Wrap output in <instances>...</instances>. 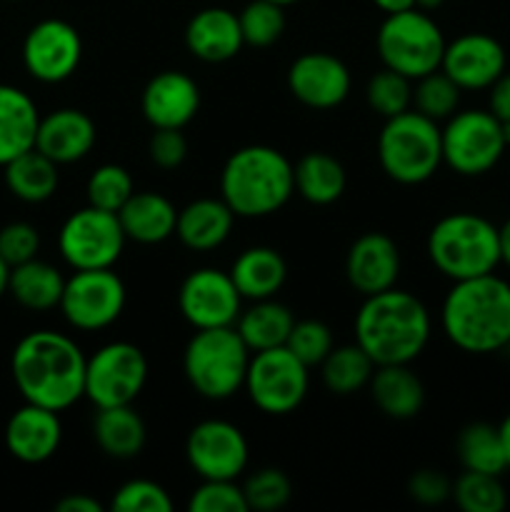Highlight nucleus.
<instances>
[{"label": "nucleus", "instance_id": "nucleus-38", "mask_svg": "<svg viewBox=\"0 0 510 512\" xmlns=\"http://www.w3.org/2000/svg\"><path fill=\"white\" fill-rule=\"evenodd\" d=\"M365 100H368L370 108L378 115H383L385 120L393 118V115L410 110V105H413V80L383 65V70H378V73L368 80Z\"/></svg>", "mask_w": 510, "mask_h": 512}, {"label": "nucleus", "instance_id": "nucleus-36", "mask_svg": "<svg viewBox=\"0 0 510 512\" xmlns=\"http://www.w3.org/2000/svg\"><path fill=\"white\" fill-rule=\"evenodd\" d=\"M453 500L463 512H503L508 493L500 483V475L465 470L453 483Z\"/></svg>", "mask_w": 510, "mask_h": 512}, {"label": "nucleus", "instance_id": "nucleus-53", "mask_svg": "<svg viewBox=\"0 0 510 512\" xmlns=\"http://www.w3.org/2000/svg\"><path fill=\"white\" fill-rule=\"evenodd\" d=\"M8 280H10V265L0 258V298H3V293H8Z\"/></svg>", "mask_w": 510, "mask_h": 512}, {"label": "nucleus", "instance_id": "nucleus-28", "mask_svg": "<svg viewBox=\"0 0 510 512\" xmlns=\"http://www.w3.org/2000/svg\"><path fill=\"white\" fill-rule=\"evenodd\" d=\"M228 273L243 300H265L275 298V293L283 288L288 278V265L275 248L253 245L233 260V268Z\"/></svg>", "mask_w": 510, "mask_h": 512}, {"label": "nucleus", "instance_id": "nucleus-27", "mask_svg": "<svg viewBox=\"0 0 510 512\" xmlns=\"http://www.w3.org/2000/svg\"><path fill=\"white\" fill-rule=\"evenodd\" d=\"M40 113L28 93L15 85H0V165L35 148Z\"/></svg>", "mask_w": 510, "mask_h": 512}, {"label": "nucleus", "instance_id": "nucleus-24", "mask_svg": "<svg viewBox=\"0 0 510 512\" xmlns=\"http://www.w3.org/2000/svg\"><path fill=\"white\" fill-rule=\"evenodd\" d=\"M233 223L235 213L223 198H200L178 210L175 235L185 248L195 250V253H208L228 240Z\"/></svg>", "mask_w": 510, "mask_h": 512}, {"label": "nucleus", "instance_id": "nucleus-14", "mask_svg": "<svg viewBox=\"0 0 510 512\" xmlns=\"http://www.w3.org/2000/svg\"><path fill=\"white\" fill-rule=\"evenodd\" d=\"M185 458L200 480H238L248 468L250 448L238 425L203 420L188 433Z\"/></svg>", "mask_w": 510, "mask_h": 512}, {"label": "nucleus", "instance_id": "nucleus-49", "mask_svg": "<svg viewBox=\"0 0 510 512\" xmlns=\"http://www.w3.org/2000/svg\"><path fill=\"white\" fill-rule=\"evenodd\" d=\"M55 512H103V505L85 493H70L55 503Z\"/></svg>", "mask_w": 510, "mask_h": 512}, {"label": "nucleus", "instance_id": "nucleus-12", "mask_svg": "<svg viewBox=\"0 0 510 512\" xmlns=\"http://www.w3.org/2000/svg\"><path fill=\"white\" fill-rule=\"evenodd\" d=\"M125 240L118 213L85 205L63 223L58 248L73 270H100L118 263Z\"/></svg>", "mask_w": 510, "mask_h": 512}, {"label": "nucleus", "instance_id": "nucleus-6", "mask_svg": "<svg viewBox=\"0 0 510 512\" xmlns=\"http://www.w3.org/2000/svg\"><path fill=\"white\" fill-rule=\"evenodd\" d=\"M250 355L235 325L195 330L183 353L185 380L205 400H228L243 388Z\"/></svg>", "mask_w": 510, "mask_h": 512}, {"label": "nucleus", "instance_id": "nucleus-20", "mask_svg": "<svg viewBox=\"0 0 510 512\" xmlns=\"http://www.w3.org/2000/svg\"><path fill=\"white\" fill-rule=\"evenodd\" d=\"M145 120L155 128L183 130L198 115L200 88L188 73L163 70L148 80L140 98Z\"/></svg>", "mask_w": 510, "mask_h": 512}, {"label": "nucleus", "instance_id": "nucleus-33", "mask_svg": "<svg viewBox=\"0 0 510 512\" xmlns=\"http://www.w3.org/2000/svg\"><path fill=\"white\" fill-rule=\"evenodd\" d=\"M3 168L5 185L23 203H45L58 190V163H53L40 150H28V153L18 155V158H13Z\"/></svg>", "mask_w": 510, "mask_h": 512}, {"label": "nucleus", "instance_id": "nucleus-42", "mask_svg": "<svg viewBox=\"0 0 510 512\" xmlns=\"http://www.w3.org/2000/svg\"><path fill=\"white\" fill-rule=\"evenodd\" d=\"M285 348L295 353V358L303 360L308 368H313V365L323 363L330 350L335 348L333 333L323 320H295Z\"/></svg>", "mask_w": 510, "mask_h": 512}, {"label": "nucleus", "instance_id": "nucleus-19", "mask_svg": "<svg viewBox=\"0 0 510 512\" xmlns=\"http://www.w3.org/2000/svg\"><path fill=\"white\" fill-rule=\"evenodd\" d=\"M400 275V250L385 233H365L345 255V278L363 298L395 288Z\"/></svg>", "mask_w": 510, "mask_h": 512}, {"label": "nucleus", "instance_id": "nucleus-43", "mask_svg": "<svg viewBox=\"0 0 510 512\" xmlns=\"http://www.w3.org/2000/svg\"><path fill=\"white\" fill-rule=\"evenodd\" d=\"M190 512H248L245 493L235 480H203L188 500Z\"/></svg>", "mask_w": 510, "mask_h": 512}, {"label": "nucleus", "instance_id": "nucleus-18", "mask_svg": "<svg viewBox=\"0 0 510 512\" xmlns=\"http://www.w3.org/2000/svg\"><path fill=\"white\" fill-rule=\"evenodd\" d=\"M350 70L330 53H303L288 70V90L313 110L338 108L350 93Z\"/></svg>", "mask_w": 510, "mask_h": 512}, {"label": "nucleus", "instance_id": "nucleus-37", "mask_svg": "<svg viewBox=\"0 0 510 512\" xmlns=\"http://www.w3.org/2000/svg\"><path fill=\"white\" fill-rule=\"evenodd\" d=\"M460 93H463V90L438 68L433 70V73L415 80L413 105L418 113L428 115L430 120L440 123V120H448L450 115L458 113Z\"/></svg>", "mask_w": 510, "mask_h": 512}, {"label": "nucleus", "instance_id": "nucleus-44", "mask_svg": "<svg viewBox=\"0 0 510 512\" xmlns=\"http://www.w3.org/2000/svg\"><path fill=\"white\" fill-rule=\"evenodd\" d=\"M110 508L118 512H168L173 510L168 490L153 480H128L113 495Z\"/></svg>", "mask_w": 510, "mask_h": 512}, {"label": "nucleus", "instance_id": "nucleus-47", "mask_svg": "<svg viewBox=\"0 0 510 512\" xmlns=\"http://www.w3.org/2000/svg\"><path fill=\"white\" fill-rule=\"evenodd\" d=\"M408 495L420 505H443L453 498V483L440 470H415L408 478Z\"/></svg>", "mask_w": 510, "mask_h": 512}, {"label": "nucleus", "instance_id": "nucleus-51", "mask_svg": "<svg viewBox=\"0 0 510 512\" xmlns=\"http://www.w3.org/2000/svg\"><path fill=\"white\" fill-rule=\"evenodd\" d=\"M373 3H375V8L383 10L385 15L400 13V10L415 8V0H373Z\"/></svg>", "mask_w": 510, "mask_h": 512}, {"label": "nucleus", "instance_id": "nucleus-5", "mask_svg": "<svg viewBox=\"0 0 510 512\" xmlns=\"http://www.w3.org/2000/svg\"><path fill=\"white\" fill-rule=\"evenodd\" d=\"M428 258L453 283L495 273L500 265L498 225L475 213H450L428 233Z\"/></svg>", "mask_w": 510, "mask_h": 512}, {"label": "nucleus", "instance_id": "nucleus-11", "mask_svg": "<svg viewBox=\"0 0 510 512\" xmlns=\"http://www.w3.org/2000/svg\"><path fill=\"white\" fill-rule=\"evenodd\" d=\"M148 383V358L125 340L103 345L85 363V398L95 408L133 405Z\"/></svg>", "mask_w": 510, "mask_h": 512}, {"label": "nucleus", "instance_id": "nucleus-4", "mask_svg": "<svg viewBox=\"0 0 510 512\" xmlns=\"http://www.w3.org/2000/svg\"><path fill=\"white\" fill-rule=\"evenodd\" d=\"M293 193V163L270 145H245L235 150L220 173V198L235 218L278 213Z\"/></svg>", "mask_w": 510, "mask_h": 512}, {"label": "nucleus", "instance_id": "nucleus-15", "mask_svg": "<svg viewBox=\"0 0 510 512\" xmlns=\"http://www.w3.org/2000/svg\"><path fill=\"white\" fill-rule=\"evenodd\" d=\"M178 308L195 330L235 325L243 310V295L230 273L220 268H198L180 283Z\"/></svg>", "mask_w": 510, "mask_h": 512}, {"label": "nucleus", "instance_id": "nucleus-9", "mask_svg": "<svg viewBox=\"0 0 510 512\" xmlns=\"http://www.w3.org/2000/svg\"><path fill=\"white\" fill-rule=\"evenodd\" d=\"M443 130V163L465 178L490 173L503 158V123L490 110H460Z\"/></svg>", "mask_w": 510, "mask_h": 512}, {"label": "nucleus", "instance_id": "nucleus-25", "mask_svg": "<svg viewBox=\"0 0 510 512\" xmlns=\"http://www.w3.org/2000/svg\"><path fill=\"white\" fill-rule=\"evenodd\" d=\"M368 390L380 413L390 420L415 418L425 405L423 380L410 365H375Z\"/></svg>", "mask_w": 510, "mask_h": 512}, {"label": "nucleus", "instance_id": "nucleus-26", "mask_svg": "<svg viewBox=\"0 0 510 512\" xmlns=\"http://www.w3.org/2000/svg\"><path fill=\"white\" fill-rule=\"evenodd\" d=\"M118 218L125 238L140 245H158L175 235L178 210L165 195L143 190L130 195L128 203L118 210Z\"/></svg>", "mask_w": 510, "mask_h": 512}, {"label": "nucleus", "instance_id": "nucleus-56", "mask_svg": "<svg viewBox=\"0 0 510 512\" xmlns=\"http://www.w3.org/2000/svg\"><path fill=\"white\" fill-rule=\"evenodd\" d=\"M273 3L283 5V8H285V5H293V3H298V0H273Z\"/></svg>", "mask_w": 510, "mask_h": 512}, {"label": "nucleus", "instance_id": "nucleus-21", "mask_svg": "<svg viewBox=\"0 0 510 512\" xmlns=\"http://www.w3.org/2000/svg\"><path fill=\"white\" fill-rule=\"evenodd\" d=\"M63 440V425L55 410L25 403L10 415L5 425V445L15 460L28 465L45 463L53 458Z\"/></svg>", "mask_w": 510, "mask_h": 512}, {"label": "nucleus", "instance_id": "nucleus-57", "mask_svg": "<svg viewBox=\"0 0 510 512\" xmlns=\"http://www.w3.org/2000/svg\"><path fill=\"white\" fill-rule=\"evenodd\" d=\"M10 3H15V0H10Z\"/></svg>", "mask_w": 510, "mask_h": 512}, {"label": "nucleus", "instance_id": "nucleus-2", "mask_svg": "<svg viewBox=\"0 0 510 512\" xmlns=\"http://www.w3.org/2000/svg\"><path fill=\"white\" fill-rule=\"evenodd\" d=\"M440 325L463 353L505 350L510 345V283L495 273L458 280L445 295Z\"/></svg>", "mask_w": 510, "mask_h": 512}, {"label": "nucleus", "instance_id": "nucleus-10", "mask_svg": "<svg viewBox=\"0 0 510 512\" xmlns=\"http://www.w3.org/2000/svg\"><path fill=\"white\" fill-rule=\"evenodd\" d=\"M308 385V365L295 358V353H290L285 345L250 355L243 388L260 413H293L308 395Z\"/></svg>", "mask_w": 510, "mask_h": 512}, {"label": "nucleus", "instance_id": "nucleus-40", "mask_svg": "<svg viewBox=\"0 0 510 512\" xmlns=\"http://www.w3.org/2000/svg\"><path fill=\"white\" fill-rule=\"evenodd\" d=\"M133 193V178H130V173L123 165L115 163H105L95 168L93 175L88 178V185H85L88 205L110 210V213H118Z\"/></svg>", "mask_w": 510, "mask_h": 512}, {"label": "nucleus", "instance_id": "nucleus-30", "mask_svg": "<svg viewBox=\"0 0 510 512\" xmlns=\"http://www.w3.org/2000/svg\"><path fill=\"white\" fill-rule=\"evenodd\" d=\"M93 438L108 458L130 460L145 448L148 430L133 405H115V408H98L93 420Z\"/></svg>", "mask_w": 510, "mask_h": 512}, {"label": "nucleus", "instance_id": "nucleus-46", "mask_svg": "<svg viewBox=\"0 0 510 512\" xmlns=\"http://www.w3.org/2000/svg\"><path fill=\"white\" fill-rule=\"evenodd\" d=\"M150 160L163 170H175L188 158V140L178 128H155L148 143Z\"/></svg>", "mask_w": 510, "mask_h": 512}, {"label": "nucleus", "instance_id": "nucleus-31", "mask_svg": "<svg viewBox=\"0 0 510 512\" xmlns=\"http://www.w3.org/2000/svg\"><path fill=\"white\" fill-rule=\"evenodd\" d=\"M295 193L310 205H330L340 200L348 185L343 163L323 150L305 153L298 163L293 165Z\"/></svg>", "mask_w": 510, "mask_h": 512}, {"label": "nucleus", "instance_id": "nucleus-55", "mask_svg": "<svg viewBox=\"0 0 510 512\" xmlns=\"http://www.w3.org/2000/svg\"><path fill=\"white\" fill-rule=\"evenodd\" d=\"M503 138H505V143L510 145V120L508 123H503Z\"/></svg>", "mask_w": 510, "mask_h": 512}, {"label": "nucleus", "instance_id": "nucleus-45", "mask_svg": "<svg viewBox=\"0 0 510 512\" xmlns=\"http://www.w3.org/2000/svg\"><path fill=\"white\" fill-rule=\"evenodd\" d=\"M40 233L30 223H8L0 228V258L15 268L20 263L38 258Z\"/></svg>", "mask_w": 510, "mask_h": 512}, {"label": "nucleus", "instance_id": "nucleus-3", "mask_svg": "<svg viewBox=\"0 0 510 512\" xmlns=\"http://www.w3.org/2000/svg\"><path fill=\"white\" fill-rule=\"evenodd\" d=\"M430 330L428 308L408 290L368 295L355 315V343L375 365H410L428 345Z\"/></svg>", "mask_w": 510, "mask_h": 512}, {"label": "nucleus", "instance_id": "nucleus-8", "mask_svg": "<svg viewBox=\"0 0 510 512\" xmlns=\"http://www.w3.org/2000/svg\"><path fill=\"white\" fill-rule=\"evenodd\" d=\"M375 45L385 68L410 80L438 70L445 53L443 30L420 8L385 15Z\"/></svg>", "mask_w": 510, "mask_h": 512}, {"label": "nucleus", "instance_id": "nucleus-39", "mask_svg": "<svg viewBox=\"0 0 510 512\" xmlns=\"http://www.w3.org/2000/svg\"><path fill=\"white\" fill-rule=\"evenodd\" d=\"M243 40L250 48H268L285 33L283 5L273 0H253L238 13Z\"/></svg>", "mask_w": 510, "mask_h": 512}, {"label": "nucleus", "instance_id": "nucleus-16", "mask_svg": "<svg viewBox=\"0 0 510 512\" xmlns=\"http://www.w3.org/2000/svg\"><path fill=\"white\" fill-rule=\"evenodd\" d=\"M83 40L75 25L60 18H45L28 30L23 40V65L40 83H63L78 70Z\"/></svg>", "mask_w": 510, "mask_h": 512}, {"label": "nucleus", "instance_id": "nucleus-35", "mask_svg": "<svg viewBox=\"0 0 510 512\" xmlns=\"http://www.w3.org/2000/svg\"><path fill=\"white\" fill-rule=\"evenodd\" d=\"M460 465L473 473L503 475L508 470L503 443H500L498 428L488 423H470L460 430L455 443Z\"/></svg>", "mask_w": 510, "mask_h": 512}, {"label": "nucleus", "instance_id": "nucleus-48", "mask_svg": "<svg viewBox=\"0 0 510 512\" xmlns=\"http://www.w3.org/2000/svg\"><path fill=\"white\" fill-rule=\"evenodd\" d=\"M490 113L500 120V123H508L510 120V73L505 70L493 85H490Z\"/></svg>", "mask_w": 510, "mask_h": 512}, {"label": "nucleus", "instance_id": "nucleus-17", "mask_svg": "<svg viewBox=\"0 0 510 512\" xmlns=\"http://www.w3.org/2000/svg\"><path fill=\"white\" fill-rule=\"evenodd\" d=\"M508 68L505 48L485 33H465L445 43L440 70L460 90H488Z\"/></svg>", "mask_w": 510, "mask_h": 512}, {"label": "nucleus", "instance_id": "nucleus-29", "mask_svg": "<svg viewBox=\"0 0 510 512\" xmlns=\"http://www.w3.org/2000/svg\"><path fill=\"white\" fill-rule=\"evenodd\" d=\"M293 325V310L288 305L278 303L275 298L253 300V305L240 310L238 320H235V330H238L243 343L250 348V353L285 345Z\"/></svg>", "mask_w": 510, "mask_h": 512}, {"label": "nucleus", "instance_id": "nucleus-32", "mask_svg": "<svg viewBox=\"0 0 510 512\" xmlns=\"http://www.w3.org/2000/svg\"><path fill=\"white\" fill-rule=\"evenodd\" d=\"M65 290V278L55 265L45 263V260H28L15 268H10L8 293L18 300L23 308L43 313V310H53L60 305Z\"/></svg>", "mask_w": 510, "mask_h": 512}, {"label": "nucleus", "instance_id": "nucleus-23", "mask_svg": "<svg viewBox=\"0 0 510 512\" xmlns=\"http://www.w3.org/2000/svg\"><path fill=\"white\" fill-rule=\"evenodd\" d=\"M185 45L203 63L233 60L245 45L238 13L228 8H205L195 13L185 28Z\"/></svg>", "mask_w": 510, "mask_h": 512}, {"label": "nucleus", "instance_id": "nucleus-54", "mask_svg": "<svg viewBox=\"0 0 510 512\" xmlns=\"http://www.w3.org/2000/svg\"><path fill=\"white\" fill-rule=\"evenodd\" d=\"M445 0H415V8H420V10H435V8H440V5H443Z\"/></svg>", "mask_w": 510, "mask_h": 512}, {"label": "nucleus", "instance_id": "nucleus-1", "mask_svg": "<svg viewBox=\"0 0 510 512\" xmlns=\"http://www.w3.org/2000/svg\"><path fill=\"white\" fill-rule=\"evenodd\" d=\"M85 363L80 345L55 330H33L13 350L10 370L25 403L63 413L85 398Z\"/></svg>", "mask_w": 510, "mask_h": 512}, {"label": "nucleus", "instance_id": "nucleus-13", "mask_svg": "<svg viewBox=\"0 0 510 512\" xmlns=\"http://www.w3.org/2000/svg\"><path fill=\"white\" fill-rule=\"evenodd\" d=\"M58 308L75 330H105L123 315L125 285L113 268L75 270L73 278L65 280Z\"/></svg>", "mask_w": 510, "mask_h": 512}, {"label": "nucleus", "instance_id": "nucleus-7", "mask_svg": "<svg viewBox=\"0 0 510 512\" xmlns=\"http://www.w3.org/2000/svg\"><path fill=\"white\" fill-rule=\"evenodd\" d=\"M378 160L395 183H425L443 165V130L418 110L393 115L378 135Z\"/></svg>", "mask_w": 510, "mask_h": 512}, {"label": "nucleus", "instance_id": "nucleus-41", "mask_svg": "<svg viewBox=\"0 0 510 512\" xmlns=\"http://www.w3.org/2000/svg\"><path fill=\"white\" fill-rule=\"evenodd\" d=\"M243 493L248 510L273 512L290 503V498H293V485H290V478L283 470L260 468L245 480Z\"/></svg>", "mask_w": 510, "mask_h": 512}, {"label": "nucleus", "instance_id": "nucleus-34", "mask_svg": "<svg viewBox=\"0 0 510 512\" xmlns=\"http://www.w3.org/2000/svg\"><path fill=\"white\" fill-rule=\"evenodd\" d=\"M375 373V363L370 355L353 345H338L328 353V358L320 363V378L323 385L335 395H353L358 390L368 388L370 378Z\"/></svg>", "mask_w": 510, "mask_h": 512}, {"label": "nucleus", "instance_id": "nucleus-22", "mask_svg": "<svg viewBox=\"0 0 510 512\" xmlns=\"http://www.w3.org/2000/svg\"><path fill=\"white\" fill-rule=\"evenodd\" d=\"M98 130L93 118L78 108H58L40 118L35 150L48 155L53 163L70 165L83 160L93 150Z\"/></svg>", "mask_w": 510, "mask_h": 512}, {"label": "nucleus", "instance_id": "nucleus-50", "mask_svg": "<svg viewBox=\"0 0 510 512\" xmlns=\"http://www.w3.org/2000/svg\"><path fill=\"white\" fill-rule=\"evenodd\" d=\"M500 238V265L510 268V218L498 228Z\"/></svg>", "mask_w": 510, "mask_h": 512}, {"label": "nucleus", "instance_id": "nucleus-52", "mask_svg": "<svg viewBox=\"0 0 510 512\" xmlns=\"http://www.w3.org/2000/svg\"><path fill=\"white\" fill-rule=\"evenodd\" d=\"M498 433H500V443H503V450H505V460H508V468H510V413L505 415L503 423L498 425Z\"/></svg>", "mask_w": 510, "mask_h": 512}]
</instances>
